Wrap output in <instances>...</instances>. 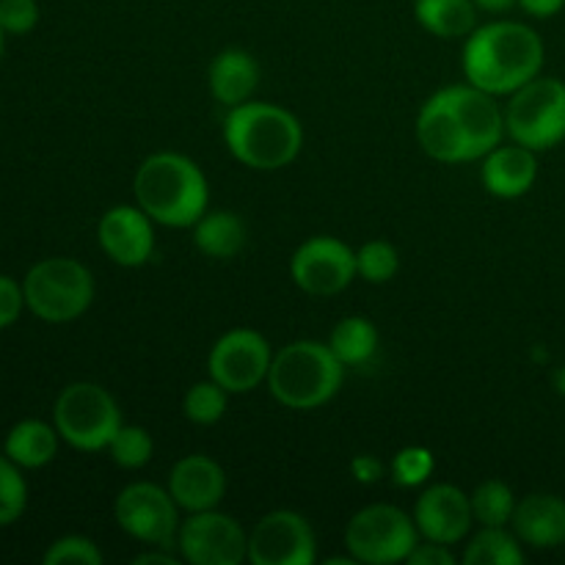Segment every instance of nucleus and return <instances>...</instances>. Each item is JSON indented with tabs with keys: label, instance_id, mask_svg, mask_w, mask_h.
Masks as SVG:
<instances>
[{
	"label": "nucleus",
	"instance_id": "27",
	"mask_svg": "<svg viewBox=\"0 0 565 565\" xmlns=\"http://www.w3.org/2000/svg\"><path fill=\"white\" fill-rule=\"evenodd\" d=\"M469 500H472V516L480 527H508L513 522L516 497H513L511 486H505L502 480H486Z\"/></svg>",
	"mask_w": 565,
	"mask_h": 565
},
{
	"label": "nucleus",
	"instance_id": "31",
	"mask_svg": "<svg viewBox=\"0 0 565 565\" xmlns=\"http://www.w3.org/2000/svg\"><path fill=\"white\" fill-rule=\"evenodd\" d=\"M434 469L436 458L428 447H403V450L395 452V458H392V483L401 486V489H417V486L428 483Z\"/></svg>",
	"mask_w": 565,
	"mask_h": 565
},
{
	"label": "nucleus",
	"instance_id": "39",
	"mask_svg": "<svg viewBox=\"0 0 565 565\" xmlns=\"http://www.w3.org/2000/svg\"><path fill=\"white\" fill-rule=\"evenodd\" d=\"M136 565H180V557L171 555L169 546H152L149 552H143V555H138Z\"/></svg>",
	"mask_w": 565,
	"mask_h": 565
},
{
	"label": "nucleus",
	"instance_id": "9",
	"mask_svg": "<svg viewBox=\"0 0 565 565\" xmlns=\"http://www.w3.org/2000/svg\"><path fill=\"white\" fill-rule=\"evenodd\" d=\"M177 511L180 505L174 502L171 491L147 483V480L125 486L114 505L116 522L130 539L147 546H169V550H174L182 524Z\"/></svg>",
	"mask_w": 565,
	"mask_h": 565
},
{
	"label": "nucleus",
	"instance_id": "21",
	"mask_svg": "<svg viewBox=\"0 0 565 565\" xmlns=\"http://www.w3.org/2000/svg\"><path fill=\"white\" fill-rule=\"evenodd\" d=\"M207 83L215 103L226 105V108L248 103L259 86L257 58L241 47L221 50V53L210 61Z\"/></svg>",
	"mask_w": 565,
	"mask_h": 565
},
{
	"label": "nucleus",
	"instance_id": "12",
	"mask_svg": "<svg viewBox=\"0 0 565 565\" xmlns=\"http://www.w3.org/2000/svg\"><path fill=\"white\" fill-rule=\"evenodd\" d=\"M290 274L307 296H337L356 279V252L340 237L315 235L296 248Z\"/></svg>",
	"mask_w": 565,
	"mask_h": 565
},
{
	"label": "nucleus",
	"instance_id": "16",
	"mask_svg": "<svg viewBox=\"0 0 565 565\" xmlns=\"http://www.w3.org/2000/svg\"><path fill=\"white\" fill-rule=\"evenodd\" d=\"M472 522V500L452 483L430 486L414 505V524L419 530V539L436 541V544H458L467 539Z\"/></svg>",
	"mask_w": 565,
	"mask_h": 565
},
{
	"label": "nucleus",
	"instance_id": "33",
	"mask_svg": "<svg viewBox=\"0 0 565 565\" xmlns=\"http://www.w3.org/2000/svg\"><path fill=\"white\" fill-rule=\"evenodd\" d=\"M44 565H99L103 563V552L86 535H64V539L53 541L47 552L42 555Z\"/></svg>",
	"mask_w": 565,
	"mask_h": 565
},
{
	"label": "nucleus",
	"instance_id": "37",
	"mask_svg": "<svg viewBox=\"0 0 565 565\" xmlns=\"http://www.w3.org/2000/svg\"><path fill=\"white\" fill-rule=\"evenodd\" d=\"M351 475H353V480H356V483L375 486L381 478H384V463H381L375 456H367V452H362V456H356L351 461Z\"/></svg>",
	"mask_w": 565,
	"mask_h": 565
},
{
	"label": "nucleus",
	"instance_id": "19",
	"mask_svg": "<svg viewBox=\"0 0 565 565\" xmlns=\"http://www.w3.org/2000/svg\"><path fill=\"white\" fill-rule=\"evenodd\" d=\"M539 152L522 147V143H500L483 158L480 180L483 188L497 199H519L533 191L539 180Z\"/></svg>",
	"mask_w": 565,
	"mask_h": 565
},
{
	"label": "nucleus",
	"instance_id": "41",
	"mask_svg": "<svg viewBox=\"0 0 565 565\" xmlns=\"http://www.w3.org/2000/svg\"><path fill=\"white\" fill-rule=\"evenodd\" d=\"M555 384H557V390H561V395H565V367L561 370V373H557Z\"/></svg>",
	"mask_w": 565,
	"mask_h": 565
},
{
	"label": "nucleus",
	"instance_id": "36",
	"mask_svg": "<svg viewBox=\"0 0 565 565\" xmlns=\"http://www.w3.org/2000/svg\"><path fill=\"white\" fill-rule=\"evenodd\" d=\"M408 565H452L456 563V555L450 552L447 544H436V541H419L414 546V552L408 555Z\"/></svg>",
	"mask_w": 565,
	"mask_h": 565
},
{
	"label": "nucleus",
	"instance_id": "25",
	"mask_svg": "<svg viewBox=\"0 0 565 565\" xmlns=\"http://www.w3.org/2000/svg\"><path fill=\"white\" fill-rule=\"evenodd\" d=\"M329 348L345 367H362L379 351V329L362 315L342 318L331 331Z\"/></svg>",
	"mask_w": 565,
	"mask_h": 565
},
{
	"label": "nucleus",
	"instance_id": "4",
	"mask_svg": "<svg viewBox=\"0 0 565 565\" xmlns=\"http://www.w3.org/2000/svg\"><path fill=\"white\" fill-rule=\"evenodd\" d=\"M345 370V364L331 353L329 342L298 340L274 353L268 390L281 406L292 412H312L342 390Z\"/></svg>",
	"mask_w": 565,
	"mask_h": 565
},
{
	"label": "nucleus",
	"instance_id": "3",
	"mask_svg": "<svg viewBox=\"0 0 565 565\" xmlns=\"http://www.w3.org/2000/svg\"><path fill=\"white\" fill-rule=\"evenodd\" d=\"M224 141L237 163L257 171H276L298 158L303 147V127L296 114L281 105L248 99L226 114Z\"/></svg>",
	"mask_w": 565,
	"mask_h": 565
},
{
	"label": "nucleus",
	"instance_id": "28",
	"mask_svg": "<svg viewBox=\"0 0 565 565\" xmlns=\"http://www.w3.org/2000/svg\"><path fill=\"white\" fill-rule=\"evenodd\" d=\"M226 395L230 392L221 384H215L213 379L202 381V384H193L185 392V401H182V412H185L188 423L193 425H215L224 419L226 414Z\"/></svg>",
	"mask_w": 565,
	"mask_h": 565
},
{
	"label": "nucleus",
	"instance_id": "11",
	"mask_svg": "<svg viewBox=\"0 0 565 565\" xmlns=\"http://www.w3.org/2000/svg\"><path fill=\"white\" fill-rule=\"evenodd\" d=\"M177 550L191 565H241L248 561V535L221 511H199L180 524Z\"/></svg>",
	"mask_w": 565,
	"mask_h": 565
},
{
	"label": "nucleus",
	"instance_id": "32",
	"mask_svg": "<svg viewBox=\"0 0 565 565\" xmlns=\"http://www.w3.org/2000/svg\"><path fill=\"white\" fill-rule=\"evenodd\" d=\"M28 508V486L20 467L11 458L0 456V527L20 522Z\"/></svg>",
	"mask_w": 565,
	"mask_h": 565
},
{
	"label": "nucleus",
	"instance_id": "42",
	"mask_svg": "<svg viewBox=\"0 0 565 565\" xmlns=\"http://www.w3.org/2000/svg\"><path fill=\"white\" fill-rule=\"evenodd\" d=\"M3 44H6V31L3 25H0V58H3Z\"/></svg>",
	"mask_w": 565,
	"mask_h": 565
},
{
	"label": "nucleus",
	"instance_id": "14",
	"mask_svg": "<svg viewBox=\"0 0 565 565\" xmlns=\"http://www.w3.org/2000/svg\"><path fill=\"white\" fill-rule=\"evenodd\" d=\"M450 108L456 110L463 132H467L469 152L472 160H483L491 149H497L505 138V110L500 108L494 94L472 86V83H458V86L441 88Z\"/></svg>",
	"mask_w": 565,
	"mask_h": 565
},
{
	"label": "nucleus",
	"instance_id": "13",
	"mask_svg": "<svg viewBox=\"0 0 565 565\" xmlns=\"http://www.w3.org/2000/svg\"><path fill=\"white\" fill-rule=\"evenodd\" d=\"M248 563L252 565H315L318 539L301 513L274 511L254 524L248 535Z\"/></svg>",
	"mask_w": 565,
	"mask_h": 565
},
{
	"label": "nucleus",
	"instance_id": "15",
	"mask_svg": "<svg viewBox=\"0 0 565 565\" xmlns=\"http://www.w3.org/2000/svg\"><path fill=\"white\" fill-rule=\"evenodd\" d=\"M154 221L138 204H116L99 218V248L121 268H141L154 252Z\"/></svg>",
	"mask_w": 565,
	"mask_h": 565
},
{
	"label": "nucleus",
	"instance_id": "38",
	"mask_svg": "<svg viewBox=\"0 0 565 565\" xmlns=\"http://www.w3.org/2000/svg\"><path fill=\"white\" fill-rule=\"evenodd\" d=\"M516 6L535 20H550L565 9V0H516Z\"/></svg>",
	"mask_w": 565,
	"mask_h": 565
},
{
	"label": "nucleus",
	"instance_id": "23",
	"mask_svg": "<svg viewBox=\"0 0 565 565\" xmlns=\"http://www.w3.org/2000/svg\"><path fill=\"white\" fill-rule=\"evenodd\" d=\"M193 230V246L210 259H232L246 246V224L232 210H207Z\"/></svg>",
	"mask_w": 565,
	"mask_h": 565
},
{
	"label": "nucleus",
	"instance_id": "26",
	"mask_svg": "<svg viewBox=\"0 0 565 565\" xmlns=\"http://www.w3.org/2000/svg\"><path fill=\"white\" fill-rule=\"evenodd\" d=\"M467 565H522L524 550L516 533L505 527H483L463 552Z\"/></svg>",
	"mask_w": 565,
	"mask_h": 565
},
{
	"label": "nucleus",
	"instance_id": "30",
	"mask_svg": "<svg viewBox=\"0 0 565 565\" xmlns=\"http://www.w3.org/2000/svg\"><path fill=\"white\" fill-rule=\"evenodd\" d=\"M401 268V254L392 243L370 241L356 252V276L370 285H386Z\"/></svg>",
	"mask_w": 565,
	"mask_h": 565
},
{
	"label": "nucleus",
	"instance_id": "5",
	"mask_svg": "<svg viewBox=\"0 0 565 565\" xmlns=\"http://www.w3.org/2000/svg\"><path fill=\"white\" fill-rule=\"evenodd\" d=\"M25 307L44 323L77 320L94 301V276L72 257H50L33 265L22 279Z\"/></svg>",
	"mask_w": 565,
	"mask_h": 565
},
{
	"label": "nucleus",
	"instance_id": "17",
	"mask_svg": "<svg viewBox=\"0 0 565 565\" xmlns=\"http://www.w3.org/2000/svg\"><path fill=\"white\" fill-rule=\"evenodd\" d=\"M177 505L188 513L213 511L226 494V472L210 456H185L171 467L169 486Z\"/></svg>",
	"mask_w": 565,
	"mask_h": 565
},
{
	"label": "nucleus",
	"instance_id": "29",
	"mask_svg": "<svg viewBox=\"0 0 565 565\" xmlns=\"http://www.w3.org/2000/svg\"><path fill=\"white\" fill-rule=\"evenodd\" d=\"M152 436L141 425H121L119 434L114 436V441L108 445L110 458H114L116 467L121 469H141L147 467L149 458H152Z\"/></svg>",
	"mask_w": 565,
	"mask_h": 565
},
{
	"label": "nucleus",
	"instance_id": "8",
	"mask_svg": "<svg viewBox=\"0 0 565 565\" xmlns=\"http://www.w3.org/2000/svg\"><path fill=\"white\" fill-rule=\"evenodd\" d=\"M417 544L419 530L414 516L384 502L362 508L345 527L348 555L364 565L406 563Z\"/></svg>",
	"mask_w": 565,
	"mask_h": 565
},
{
	"label": "nucleus",
	"instance_id": "1",
	"mask_svg": "<svg viewBox=\"0 0 565 565\" xmlns=\"http://www.w3.org/2000/svg\"><path fill=\"white\" fill-rule=\"evenodd\" d=\"M544 55V39L535 28L516 20L486 22L463 42V77L494 97H511L541 75Z\"/></svg>",
	"mask_w": 565,
	"mask_h": 565
},
{
	"label": "nucleus",
	"instance_id": "18",
	"mask_svg": "<svg viewBox=\"0 0 565 565\" xmlns=\"http://www.w3.org/2000/svg\"><path fill=\"white\" fill-rule=\"evenodd\" d=\"M417 141L428 158L439 163H467L472 160L467 132L458 121L456 110L450 108L447 97L436 92L423 103L417 114Z\"/></svg>",
	"mask_w": 565,
	"mask_h": 565
},
{
	"label": "nucleus",
	"instance_id": "7",
	"mask_svg": "<svg viewBox=\"0 0 565 565\" xmlns=\"http://www.w3.org/2000/svg\"><path fill=\"white\" fill-rule=\"evenodd\" d=\"M505 130L511 141L546 152L565 141V83L561 77H533L505 105Z\"/></svg>",
	"mask_w": 565,
	"mask_h": 565
},
{
	"label": "nucleus",
	"instance_id": "10",
	"mask_svg": "<svg viewBox=\"0 0 565 565\" xmlns=\"http://www.w3.org/2000/svg\"><path fill=\"white\" fill-rule=\"evenodd\" d=\"M274 351L254 329H232L218 337L207 356V373L230 395H246L268 381Z\"/></svg>",
	"mask_w": 565,
	"mask_h": 565
},
{
	"label": "nucleus",
	"instance_id": "22",
	"mask_svg": "<svg viewBox=\"0 0 565 565\" xmlns=\"http://www.w3.org/2000/svg\"><path fill=\"white\" fill-rule=\"evenodd\" d=\"M58 430L42 419H22L9 430L3 441V456L20 469H42L58 452Z\"/></svg>",
	"mask_w": 565,
	"mask_h": 565
},
{
	"label": "nucleus",
	"instance_id": "34",
	"mask_svg": "<svg viewBox=\"0 0 565 565\" xmlns=\"http://www.w3.org/2000/svg\"><path fill=\"white\" fill-rule=\"evenodd\" d=\"M39 22L36 0H0V25L6 36H22L31 33Z\"/></svg>",
	"mask_w": 565,
	"mask_h": 565
},
{
	"label": "nucleus",
	"instance_id": "2",
	"mask_svg": "<svg viewBox=\"0 0 565 565\" xmlns=\"http://www.w3.org/2000/svg\"><path fill=\"white\" fill-rule=\"evenodd\" d=\"M136 204L160 226L188 230L210 204V185L199 163L180 152H154L138 166Z\"/></svg>",
	"mask_w": 565,
	"mask_h": 565
},
{
	"label": "nucleus",
	"instance_id": "40",
	"mask_svg": "<svg viewBox=\"0 0 565 565\" xmlns=\"http://www.w3.org/2000/svg\"><path fill=\"white\" fill-rule=\"evenodd\" d=\"M475 6L483 11H489V14H502V11H508L516 6V0H475Z\"/></svg>",
	"mask_w": 565,
	"mask_h": 565
},
{
	"label": "nucleus",
	"instance_id": "35",
	"mask_svg": "<svg viewBox=\"0 0 565 565\" xmlns=\"http://www.w3.org/2000/svg\"><path fill=\"white\" fill-rule=\"evenodd\" d=\"M22 309H25V292H22L20 281L11 276L0 274V331L14 326L20 320Z\"/></svg>",
	"mask_w": 565,
	"mask_h": 565
},
{
	"label": "nucleus",
	"instance_id": "24",
	"mask_svg": "<svg viewBox=\"0 0 565 565\" xmlns=\"http://www.w3.org/2000/svg\"><path fill=\"white\" fill-rule=\"evenodd\" d=\"M475 0H414V17L439 39H467L478 28Z\"/></svg>",
	"mask_w": 565,
	"mask_h": 565
},
{
	"label": "nucleus",
	"instance_id": "20",
	"mask_svg": "<svg viewBox=\"0 0 565 565\" xmlns=\"http://www.w3.org/2000/svg\"><path fill=\"white\" fill-rule=\"evenodd\" d=\"M511 527L533 550H557L565 544V500L557 494H527L516 502Z\"/></svg>",
	"mask_w": 565,
	"mask_h": 565
},
{
	"label": "nucleus",
	"instance_id": "6",
	"mask_svg": "<svg viewBox=\"0 0 565 565\" xmlns=\"http://www.w3.org/2000/svg\"><path fill=\"white\" fill-rule=\"evenodd\" d=\"M53 425L61 439L83 452L108 450L121 428V412L114 395L92 381H77L61 390L53 406Z\"/></svg>",
	"mask_w": 565,
	"mask_h": 565
}]
</instances>
